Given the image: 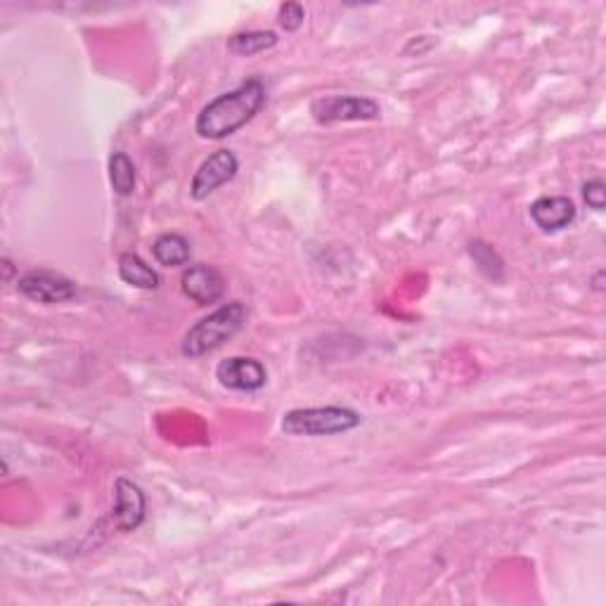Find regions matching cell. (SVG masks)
I'll use <instances>...</instances> for the list:
<instances>
[{
  "mask_svg": "<svg viewBox=\"0 0 606 606\" xmlns=\"http://www.w3.org/2000/svg\"><path fill=\"white\" fill-rule=\"evenodd\" d=\"M19 294H24L27 299L36 303H45V306H53V303H67L76 299L79 289L69 277L53 270H31V273L22 275L17 280Z\"/></svg>",
  "mask_w": 606,
  "mask_h": 606,
  "instance_id": "obj_6",
  "label": "cell"
},
{
  "mask_svg": "<svg viewBox=\"0 0 606 606\" xmlns=\"http://www.w3.org/2000/svg\"><path fill=\"white\" fill-rule=\"evenodd\" d=\"M467 251L483 277H488V280L493 282L505 280V261H502V256L491 247V244L483 240H474L469 242Z\"/></svg>",
  "mask_w": 606,
  "mask_h": 606,
  "instance_id": "obj_14",
  "label": "cell"
},
{
  "mask_svg": "<svg viewBox=\"0 0 606 606\" xmlns=\"http://www.w3.org/2000/svg\"><path fill=\"white\" fill-rule=\"evenodd\" d=\"M268 100L266 83L261 79H249L228 93L218 95L202 107L197 114L195 131L204 140H223L237 133L261 112Z\"/></svg>",
  "mask_w": 606,
  "mask_h": 606,
  "instance_id": "obj_1",
  "label": "cell"
},
{
  "mask_svg": "<svg viewBox=\"0 0 606 606\" xmlns=\"http://www.w3.org/2000/svg\"><path fill=\"white\" fill-rule=\"evenodd\" d=\"M145 512H147V500L143 488H140L135 481L126 479V476H119V479L114 481V509H112L114 526L119 528V531L131 533L135 528L143 526Z\"/></svg>",
  "mask_w": 606,
  "mask_h": 606,
  "instance_id": "obj_7",
  "label": "cell"
},
{
  "mask_svg": "<svg viewBox=\"0 0 606 606\" xmlns=\"http://www.w3.org/2000/svg\"><path fill=\"white\" fill-rule=\"evenodd\" d=\"M583 199H585V204L590 206V209L604 211V204H606V185H604V180L602 178L588 180V183L583 185Z\"/></svg>",
  "mask_w": 606,
  "mask_h": 606,
  "instance_id": "obj_17",
  "label": "cell"
},
{
  "mask_svg": "<svg viewBox=\"0 0 606 606\" xmlns=\"http://www.w3.org/2000/svg\"><path fill=\"white\" fill-rule=\"evenodd\" d=\"M119 277L135 289H159L161 277L157 270L140 259L138 254L119 256Z\"/></svg>",
  "mask_w": 606,
  "mask_h": 606,
  "instance_id": "obj_12",
  "label": "cell"
},
{
  "mask_svg": "<svg viewBox=\"0 0 606 606\" xmlns=\"http://www.w3.org/2000/svg\"><path fill=\"white\" fill-rule=\"evenodd\" d=\"M109 183L119 197L133 195L135 190V164L126 152H114L109 157Z\"/></svg>",
  "mask_w": 606,
  "mask_h": 606,
  "instance_id": "obj_15",
  "label": "cell"
},
{
  "mask_svg": "<svg viewBox=\"0 0 606 606\" xmlns=\"http://www.w3.org/2000/svg\"><path fill=\"white\" fill-rule=\"evenodd\" d=\"M363 417L356 410L341 405L322 408H294L282 417V431L287 436H337L360 427Z\"/></svg>",
  "mask_w": 606,
  "mask_h": 606,
  "instance_id": "obj_3",
  "label": "cell"
},
{
  "mask_svg": "<svg viewBox=\"0 0 606 606\" xmlns=\"http://www.w3.org/2000/svg\"><path fill=\"white\" fill-rule=\"evenodd\" d=\"M180 287L183 294L197 303V306H209L223 299L225 294V280L221 270L209 266V263H195V266L185 268L183 277H180Z\"/></svg>",
  "mask_w": 606,
  "mask_h": 606,
  "instance_id": "obj_9",
  "label": "cell"
},
{
  "mask_svg": "<svg viewBox=\"0 0 606 606\" xmlns=\"http://www.w3.org/2000/svg\"><path fill=\"white\" fill-rule=\"evenodd\" d=\"M528 214H531L533 223L538 225L543 232H559L576 221V204L569 197L557 195V197H540L528 206Z\"/></svg>",
  "mask_w": 606,
  "mask_h": 606,
  "instance_id": "obj_10",
  "label": "cell"
},
{
  "mask_svg": "<svg viewBox=\"0 0 606 606\" xmlns=\"http://www.w3.org/2000/svg\"><path fill=\"white\" fill-rule=\"evenodd\" d=\"M303 19H306V10L299 3H285L277 10V22L285 31H299Z\"/></svg>",
  "mask_w": 606,
  "mask_h": 606,
  "instance_id": "obj_16",
  "label": "cell"
},
{
  "mask_svg": "<svg viewBox=\"0 0 606 606\" xmlns=\"http://www.w3.org/2000/svg\"><path fill=\"white\" fill-rule=\"evenodd\" d=\"M216 379L230 391H261L268 384V372L261 360L232 356L216 367Z\"/></svg>",
  "mask_w": 606,
  "mask_h": 606,
  "instance_id": "obj_8",
  "label": "cell"
},
{
  "mask_svg": "<svg viewBox=\"0 0 606 606\" xmlns=\"http://www.w3.org/2000/svg\"><path fill=\"white\" fill-rule=\"evenodd\" d=\"M277 43H280V36H277L275 31H242V34H235L230 38L228 50L232 55L251 57L266 53V50H273Z\"/></svg>",
  "mask_w": 606,
  "mask_h": 606,
  "instance_id": "obj_13",
  "label": "cell"
},
{
  "mask_svg": "<svg viewBox=\"0 0 606 606\" xmlns=\"http://www.w3.org/2000/svg\"><path fill=\"white\" fill-rule=\"evenodd\" d=\"M249 318V308L242 301L225 303V306L216 308L214 313H209L202 318L197 325L190 327V332L185 334L183 356L188 358H202L214 353L216 348H221L225 341H230L237 332L242 330L244 322Z\"/></svg>",
  "mask_w": 606,
  "mask_h": 606,
  "instance_id": "obj_2",
  "label": "cell"
},
{
  "mask_svg": "<svg viewBox=\"0 0 606 606\" xmlns=\"http://www.w3.org/2000/svg\"><path fill=\"white\" fill-rule=\"evenodd\" d=\"M434 45H436V38L434 36H415L403 48V55H424V53H429V50L434 48Z\"/></svg>",
  "mask_w": 606,
  "mask_h": 606,
  "instance_id": "obj_18",
  "label": "cell"
},
{
  "mask_svg": "<svg viewBox=\"0 0 606 606\" xmlns=\"http://www.w3.org/2000/svg\"><path fill=\"white\" fill-rule=\"evenodd\" d=\"M311 116L315 124L332 126L346 121H377L382 107L377 100L365 95H322L311 102Z\"/></svg>",
  "mask_w": 606,
  "mask_h": 606,
  "instance_id": "obj_4",
  "label": "cell"
},
{
  "mask_svg": "<svg viewBox=\"0 0 606 606\" xmlns=\"http://www.w3.org/2000/svg\"><path fill=\"white\" fill-rule=\"evenodd\" d=\"M592 289H595V292H604V270H599V273L592 277Z\"/></svg>",
  "mask_w": 606,
  "mask_h": 606,
  "instance_id": "obj_19",
  "label": "cell"
},
{
  "mask_svg": "<svg viewBox=\"0 0 606 606\" xmlns=\"http://www.w3.org/2000/svg\"><path fill=\"white\" fill-rule=\"evenodd\" d=\"M237 171H240V159H237L235 152L216 150L214 154H209L190 183L192 199H197V202L209 199L218 188H223L225 183L235 180Z\"/></svg>",
  "mask_w": 606,
  "mask_h": 606,
  "instance_id": "obj_5",
  "label": "cell"
},
{
  "mask_svg": "<svg viewBox=\"0 0 606 606\" xmlns=\"http://www.w3.org/2000/svg\"><path fill=\"white\" fill-rule=\"evenodd\" d=\"M3 268H5V280H10L12 275V263L8 259H3Z\"/></svg>",
  "mask_w": 606,
  "mask_h": 606,
  "instance_id": "obj_20",
  "label": "cell"
},
{
  "mask_svg": "<svg viewBox=\"0 0 606 606\" xmlns=\"http://www.w3.org/2000/svg\"><path fill=\"white\" fill-rule=\"evenodd\" d=\"M152 256L159 266L166 268H180L185 263H190L192 247L188 237L178 235V232H164L157 240L152 242Z\"/></svg>",
  "mask_w": 606,
  "mask_h": 606,
  "instance_id": "obj_11",
  "label": "cell"
}]
</instances>
